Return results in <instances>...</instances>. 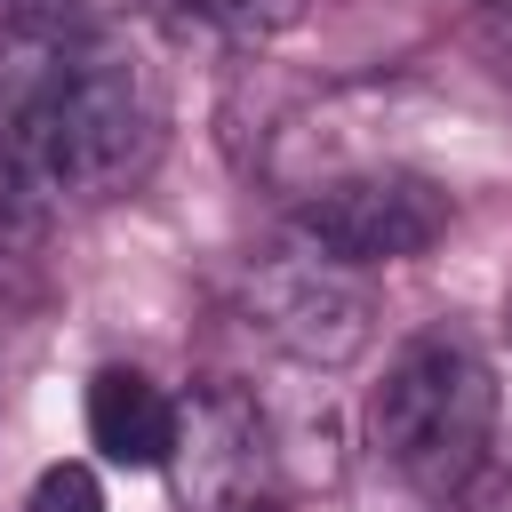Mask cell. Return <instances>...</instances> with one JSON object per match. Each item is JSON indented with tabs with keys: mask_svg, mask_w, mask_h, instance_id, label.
Listing matches in <instances>:
<instances>
[{
	"mask_svg": "<svg viewBox=\"0 0 512 512\" xmlns=\"http://www.w3.org/2000/svg\"><path fill=\"white\" fill-rule=\"evenodd\" d=\"M32 512H104V480H96V464H48L40 480H32Z\"/></svg>",
	"mask_w": 512,
	"mask_h": 512,
	"instance_id": "52a82bcc",
	"label": "cell"
},
{
	"mask_svg": "<svg viewBox=\"0 0 512 512\" xmlns=\"http://www.w3.org/2000/svg\"><path fill=\"white\" fill-rule=\"evenodd\" d=\"M496 440V376L464 328H424L392 352L368 400V464L408 512H448Z\"/></svg>",
	"mask_w": 512,
	"mask_h": 512,
	"instance_id": "6da1fadb",
	"label": "cell"
},
{
	"mask_svg": "<svg viewBox=\"0 0 512 512\" xmlns=\"http://www.w3.org/2000/svg\"><path fill=\"white\" fill-rule=\"evenodd\" d=\"M456 200L416 176V168H352V176H328L296 200V240H312L320 256L368 272V264H408L424 256L440 232H448Z\"/></svg>",
	"mask_w": 512,
	"mask_h": 512,
	"instance_id": "277c9868",
	"label": "cell"
},
{
	"mask_svg": "<svg viewBox=\"0 0 512 512\" xmlns=\"http://www.w3.org/2000/svg\"><path fill=\"white\" fill-rule=\"evenodd\" d=\"M296 8H304V0H176V16H184L192 32H208V40H232V48H248V40H272L280 24H296Z\"/></svg>",
	"mask_w": 512,
	"mask_h": 512,
	"instance_id": "8992f818",
	"label": "cell"
},
{
	"mask_svg": "<svg viewBox=\"0 0 512 512\" xmlns=\"http://www.w3.org/2000/svg\"><path fill=\"white\" fill-rule=\"evenodd\" d=\"M240 312H248V328H256L272 352H288L296 368H344V360H360L368 336H376V296H368V280H360L352 264L320 256L312 240L256 256L248 280H240Z\"/></svg>",
	"mask_w": 512,
	"mask_h": 512,
	"instance_id": "7a4b0ae2",
	"label": "cell"
},
{
	"mask_svg": "<svg viewBox=\"0 0 512 512\" xmlns=\"http://www.w3.org/2000/svg\"><path fill=\"white\" fill-rule=\"evenodd\" d=\"M160 472L176 488V512H272V496H280L272 424L240 384H192L176 400Z\"/></svg>",
	"mask_w": 512,
	"mask_h": 512,
	"instance_id": "3957f363",
	"label": "cell"
},
{
	"mask_svg": "<svg viewBox=\"0 0 512 512\" xmlns=\"http://www.w3.org/2000/svg\"><path fill=\"white\" fill-rule=\"evenodd\" d=\"M168 432H176V400L144 368H96L88 376V440H96L104 464L160 472L168 464Z\"/></svg>",
	"mask_w": 512,
	"mask_h": 512,
	"instance_id": "5b68a950",
	"label": "cell"
}]
</instances>
